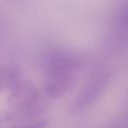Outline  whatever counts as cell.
I'll return each instance as SVG.
<instances>
[{
    "label": "cell",
    "mask_w": 128,
    "mask_h": 128,
    "mask_svg": "<svg viewBox=\"0 0 128 128\" xmlns=\"http://www.w3.org/2000/svg\"><path fill=\"white\" fill-rule=\"evenodd\" d=\"M71 61L62 53H54L49 56L45 70V88L51 96L63 93L70 82Z\"/></svg>",
    "instance_id": "1"
},
{
    "label": "cell",
    "mask_w": 128,
    "mask_h": 128,
    "mask_svg": "<svg viewBox=\"0 0 128 128\" xmlns=\"http://www.w3.org/2000/svg\"><path fill=\"white\" fill-rule=\"evenodd\" d=\"M38 97L37 90L29 82H17L10 93L7 104L11 110L20 111L28 109Z\"/></svg>",
    "instance_id": "2"
},
{
    "label": "cell",
    "mask_w": 128,
    "mask_h": 128,
    "mask_svg": "<svg viewBox=\"0 0 128 128\" xmlns=\"http://www.w3.org/2000/svg\"><path fill=\"white\" fill-rule=\"evenodd\" d=\"M20 128H40V126H29V127H20Z\"/></svg>",
    "instance_id": "3"
},
{
    "label": "cell",
    "mask_w": 128,
    "mask_h": 128,
    "mask_svg": "<svg viewBox=\"0 0 128 128\" xmlns=\"http://www.w3.org/2000/svg\"><path fill=\"white\" fill-rule=\"evenodd\" d=\"M1 90H2V84H1V82H0V93H1Z\"/></svg>",
    "instance_id": "4"
}]
</instances>
